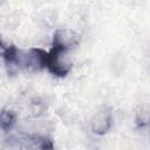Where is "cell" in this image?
Wrapping results in <instances>:
<instances>
[{
	"mask_svg": "<svg viewBox=\"0 0 150 150\" xmlns=\"http://www.w3.org/2000/svg\"><path fill=\"white\" fill-rule=\"evenodd\" d=\"M16 123V114L11 109L0 110V129L4 131H9Z\"/></svg>",
	"mask_w": 150,
	"mask_h": 150,
	"instance_id": "cell-4",
	"label": "cell"
},
{
	"mask_svg": "<svg viewBox=\"0 0 150 150\" xmlns=\"http://www.w3.org/2000/svg\"><path fill=\"white\" fill-rule=\"evenodd\" d=\"M112 127V115L110 110H101L96 112L91 120V130L96 135L107 134Z\"/></svg>",
	"mask_w": 150,
	"mask_h": 150,
	"instance_id": "cell-3",
	"label": "cell"
},
{
	"mask_svg": "<svg viewBox=\"0 0 150 150\" xmlns=\"http://www.w3.org/2000/svg\"><path fill=\"white\" fill-rule=\"evenodd\" d=\"M79 43V36L77 34L69 28H60L56 29L53 34V47L62 49V50H69L74 48Z\"/></svg>",
	"mask_w": 150,
	"mask_h": 150,
	"instance_id": "cell-2",
	"label": "cell"
},
{
	"mask_svg": "<svg viewBox=\"0 0 150 150\" xmlns=\"http://www.w3.org/2000/svg\"><path fill=\"white\" fill-rule=\"evenodd\" d=\"M68 50H62L55 47L48 52L46 68L57 77H64L71 69V62L67 56Z\"/></svg>",
	"mask_w": 150,
	"mask_h": 150,
	"instance_id": "cell-1",
	"label": "cell"
},
{
	"mask_svg": "<svg viewBox=\"0 0 150 150\" xmlns=\"http://www.w3.org/2000/svg\"><path fill=\"white\" fill-rule=\"evenodd\" d=\"M149 123V112L146 110H139L136 115V124L139 128L148 125Z\"/></svg>",
	"mask_w": 150,
	"mask_h": 150,
	"instance_id": "cell-5",
	"label": "cell"
},
{
	"mask_svg": "<svg viewBox=\"0 0 150 150\" xmlns=\"http://www.w3.org/2000/svg\"><path fill=\"white\" fill-rule=\"evenodd\" d=\"M5 50H6V46H5V45H4V42L0 40V56H2V55H4Z\"/></svg>",
	"mask_w": 150,
	"mask_h": 150,
	"instance_id": "cell-6",
	"label": "cell"
}]
</instances>
